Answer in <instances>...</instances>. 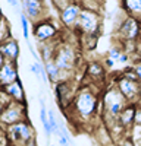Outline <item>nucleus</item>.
I'll return each instance as SVG.
<instances>
[{"label":"nucleus","instance_id":"nucleus-3","mask_svg":"<svg viewBox=\"0 0 141 146\" xmlns=\"http://www.w3.org/2000/svg\"><path fill=\"white\" fill-rule=\"evenodd\" d=\"M101 28V15L96 13V12H90L82 9L77 29L81 32V35H96L100 32Z\"/></svg>","mask_w":141,"mask_h":146},{"label":"nucleus","instance_id":"nucleus-5","mask_svg":"<svg viewBox=\"0 0 141 146\" xmlns=\"http://www.w3.org/2000/svg\"><path fill=\"white\" fill-rule=\"evenodd\" d=\"M7 136L13 143L25 146L30 140L34 139V129L27 120H23L7 127Z\"/></svg>","mask_w":141,"mask_h":146},{"label":"nucleus","instance_id":"nucleus-22","mask_svg":"<svg viewBox=\"0 0 141 146\" xmlns=\"http://www.w3.org/2000/svg\"><path fill=\"white\" fill-rule=\"evenodd\" d=\"M122 48L121 47H117V45H113L110 50H109V57L107 58H110V60H113V62L116 63V66H117V60H119V57L122 56Z\"/></svg>","mask_w":141,"mask_h":146},{"label":"nucleus","instance_id":"nucleus-20","mask_svg":"<svg viewBox=\"0 0 141 146\" xmlns=\"http://www.w3.org/2000/svg\"><path fill=\"white\" fill-rule=\"evenodd\" d=\"M19 19H21V27L23 31V40L27 42H30V23H28V18L25 15V12H19Z\"/></svg>","mask_w":141,"mask_h":146},{"label":"nucleus","instance_id":"nucleus-11","mask_svg":"<svg viewBox=\"0 0 141 146\" xmlns=\"http://www.w3.org/2000/svg\"><path fill=\"white\" fill-rule=\"evenodd\" d=\"M54 91H56V98H57V101H59V104H60L62 108H66L68 105H72L77 92L72 89V83H70V80L56 83L54 85Z\"/></svg>","mask_w":141,"mask_h":146},{"label":"nucleus","instance_id":"nucleus-27","mask_svg":"<svg viewBox=\"0 0 141 146\" xmlns=\"http://www.w3.org/2000/svg\"><path fill=\"white\" fill-rule=\"evenodd\" d=\"M122 146H135V143L131 140V139H126L125 142H124V145Z\"/></svg>","mask_w":141,"mask_h":146},{"label":"nucleus","instance_id":"nucleus-16","mask_svg":"<svg viewBox=\"0 0 141 146\" xmlns=\"http://www.w3.org/2000/svg\"><path fill=\"white\" fill-rule=\"evenodd\" d=\"M3 91L10 96V100H12V101L22 102L23 98H25V95H23V89H22V85H21L19 80H16V82H13V83L7 85V86H5Z\"/></svg>","mask_w":141,"mask_h":146},{"label":"nucleus","instance_id":"nucleus-29","mask_svg":"<svg viewBox=\"0 0 141 146\" xmlns=\"http://www.w3.org/2000/svg\"><path fill=\"white\" fill-rule=\"evenodd\" d=\"M25 146H37V142H35V139H32V140H30Z\"/></svg>","mask_w":141,"mask_h":146},{"label":"nucleus","instance_id":"nucleus-30","mask_svg":"<svg viewBox=\"0 0 141 146\" xmlns=\"http://www.w3.org/2000/svg\"><path fill=\"white\" fill-rule=\"evenodd\" d=\"M5 19V16H3V13H2V7H0V22H2Z\"/></svg>","mask_w":141,"mask_h":146},{"label":"nucleus","instance_id":"nucleus-12","mask_svg":"<svg viewBox=\"0 0 141 146\" xmlns=\"http://www.w3.org/2000/svg\"><path fill=\"white\" fill-rule=\"evenodd\" d=\"M19 80L18 79V67H16V62H10L6 60L3 67L0 69V86L5 88L7 85L13 83Z\"/></svg>","mask_w":141,"mask_h":146},{"label":"nucleus","instance_id":"nucleus-4","mask_svg":"<svg viewBox=\"0 0 141 146\" xmlns=\"http://www.w3.org/2000/svg\"><path fill=\"white\" fill-rule=\"evenodd\" d=\"M54 64L59 67L62 73H68L72 72V69L75 67L77 63V54L72 45H59L56 47V53L53 57Z\"/></svg>","mask_w":141,"mask_h":146},{"label":"nucleus","instance_id":"nucleus-34","mask_svg":"<svg viewBox=\"0 0 141 146\" xmlns=\"http://www.w3.org/2000/svg\"><path fill=\"white\" fill-rule=\"evenodd\" d=\"M50 146H53V145H50Z\"/></svg>","mask_w":141,"mask_h":146},{"label":"nucleus","instance_id":"nucleus-18","mask_svg":"<svg viewBox=\"0 0 141 146\" xmlns=\"http://www.w3.org/2000/svg\"><path fill=\"white\" fill-rule=\"evenodd\" d=\"M87 75L91 78V79H100L104 76V67L99 63V62H91L88 66H87Z\"/></svg>","mask_w":141,"mask_h":146},{"label":"nucleus","instance_id":"nucleus-32","mask_svg":"<svg viewBox=\"0 0 141 146\" xmlns=\"http://www.w3.org/2000/svg\"><path fill=\"white\" fill-rule=\"evenodd\" d=\"M138 105H140V107H141V100H140V102H138Z\"/></svg>","mask_w":141,"mask_h":146},{"label":"nucleus","instance_id":"nucleus-14","mask_svg":"<svg viewBox=\"0 0 141 146\" xmlns=\"http://www.w3.org/2000/svg\"><path fill=\"white\" fill-rule=\"evenodd\" d=\"M135 113H137V105L134 104H128L124 111L121 113L119 118H117V121H119V124L122 127H132L135 124Z\"/></svg>","mask_w":141,"mask_h":146},{"label":"nucleus","instance_id":"nucleus-10","mask_svg":"<svg viewBox=\"0 0 141 146\" xmlns=\"http://www.w3.org/2000/svg\"><path fill=\"white\" fill-rule=\"evenodd\" d=\"M117 32H119V36L124 41H135L141 35L140 21L132 16H126L117 28Z\"/></svg>","mask_w":141,"mask_h":146},{"label":"nucleus","instance_id":"nucleus-2","mask_svg":"<svg viewBox=\"0 0 141 146\" xmlns=\"http://www.w3.org/2000/svg\"><path fill=\"white\" fill-rule=\"evenodd\" d=\"M128 105V101L122 96V94L117 91L116 86L109 88L103 95V110H104V118L107 117V124H113L117 121L124 108Z\"/></svg>","mask_w":141,"mask_h":146},{"label":"nucleus","instance_id":"nucleus-26","mask_svg":"<svg viewBox=\"0 0 141 146\" xmlns=\"http://www.w3.org/2000/svg\"><path fill=\"white\" fill-rule=\"evenodd\" d=\"M7 5L12 6V7H19V6H21V3L16 2V0H7Z\"/></svg>","mask_w":141,"mask_h":146},{"label":"nucleus","instance_id":"nucleus-8","mask_svg":"<svg viewBox=\"0 0 141 146\" xmlns=\"http://www.w3.org/2000/svg\"><path fill=\"white\" fill-rule=\"evenodd\" d=\"M56 35H57V27L50 19H44L34 25V36L41 44L53 41L56 38Z\"/></svg>","mask_w":141,"mask_h":146},{"label":"nucleus","instance_id":"nucleus-9","mask_svg":"<svg viewBox=\"0 0 141 146\" xmlns=\"http://www.w3.org/2000/svg\"><path fill=\"white\" fill-rule=\"evenodd\" d=\"M81 12H82V7H81V3L79 2H70L60 12L59 19H60V22L63 23L65 28H68V29H77Z\"/></svg>","mask_w":141,"mask_h":146},{"label":"nucleus","instance_id":"nucleus-6","mask_svg":"<svg viewBox=\"0 0 141 146\" xmlns=\"http://www.w3.org/2000/svg\"><path fill=\"white\" fill-rule=\"evenodd\" d=\"M23 120H25V105L16 101H10L5 107L3 113L0 114V124L7 126V127Z\"/></svg>","mask_w":141,"mask_h":146},{"label":"nucleus","instance_id":"nucleus-25","mask_svg":"<svg viewBox=\"0 0 141 146\" xmlns=\"http://www.w3.org/2000/svg\"><path fill=\"white\" fill-rule=\"evenodd\" d=\"M135 126L141 127V107L137 105V113H135Z\"/></svg>","mask_w":141,"mask_h":146},{"label":"nucleus","instance_id":"nucleus-19","mask_svg":"<svg viewBox=\"0 0 141 146\" xmlns=\"http://www.w3.org/2000/svg\"><path fill=\"white\" fill-rule=\"evenodd\" d=\"M81 7L84 10H90V12H96V13L101 15V10H103V3L100 2H79Z\"/></svg>","mask_w":141,"mask_h":146},{"label":"nucleus","instance_id":"nucleus-33","mask_svg":"<svg viewBox=\"0 0 141 146\" xmlns=\"http://www.w3.org/2000/svg\"><path fill=\"white\" fill-rule=\"evenodd\" d=\"M138 21H140V25H141V18H140V19H138Z\"/></svg>","mask_w":141,"mask_h":146},{"label":"nucleus","instance_id":"nucleus-23","mask_svg":"<svg viewBox=\"0 0 141 146\" xmlns=\"http://www.w3.org/2000/svg\"><path fill=\"white\" fill-rule=\"evenodd\" d=\"M121 76H124V78H126V79H129V80H134V82H140L138 78H137V75H135V72H134V67H131V69H125Z\"/></svg>","mask_w":141,"mask_h":146},{"label":"nucleus","instance_id":"nucleus-31","mask_svg":"<svg viewBox=\"0 0 141 146\" xmlns=\"http://www.w3.org/2000/svg\"><path fill=\"white\" fill-rule=\"evenodd\" d=\"M140 96H141V82H140Z\"/></svg>","mask_w":141,"mask_h":146},{"label":"nucleus","instance_id":"nucleus-28","mask_svg":"<svg viewBox=\"0 0 141 146\" xmlns=\"http://www.w3.org/2000/svg\"><path fill=\"white\" fill-rule=\"evenodd\" d=\"M5 62H6V58H5V56L2 54V51H0V69L3 67V64H5Z\"/></svg>","mask_w":141,"mask_h":146},{"label":"nucleus","instance_id":"nucleus-13","mask_svg":"<svg viewBox=\"0 0 141 146\" xmlns=\"http://www.w3.org/2000/svg\"><path fill=\"white\" fill-rule=\"evenodd\" d=\"M0 51H2V54L5 56L6 60L16 62L18 57H19V45L13 38H9L3 44H0Z\"/></svg>","mask_w":141,"mask_h":146},{"label":"nucleus","instance_id":"nucleus-21","mask_svg":"<svg viewBox=\"0 0 141 146\" xmlns=\"http://www.w3.org/2000/svg\"><path fill=\"white\" fill-rule=\"evenodd\" d=\"M9 38H10V28H9V23H7V21L5 18L2 22H0V44H3Z\"/></svg>","mask_w":141,"mask_h":146},{"label":"nucleus","instance_id":"nucleus-1","mask_svg":"<svg viewBox=\"0 0 141 146\" xmlns=\"http://www.w3.org/2000/svg\"><path fill=\"white\" fill-rule=\"evenodd\" d=\"M72 111L79 118L88 121L93 117H96V113L99 110V98L97 94L90 86H82L77 91V95L72 102Z\"/></svg>","mask_w":141,"mask_h":146},{"label":"nucleus","instance_id":"nucleus-24","mask_svg":"<svg viewBox=\"0 0 141 146\" xmlns=\"http://www.w3.org/2000/svg\"><path fill=\"white\" fill-rule=\"evenodd\" d=\"M134 72H135V75H137L138 80L141 82V60H140V62H137V63L134 64Z\"/></svg>","mask_w":141,"mask_h":146},{"label":"nucleus","instance_id":"nucleus-17","mask_svg":"<svg viewBox=\"0 0 141 146\" xmlns=\"http://www.w3.org/2000/svg\"><path fill=\"white\" fill-rule=\"evenodd\" d=\"M44 67H46V72H47V78H49V80L52 83H59L62 82V72L59 70V67L54 64L53 60H50V62L44 63Z\"/></svg>","mask_w":141,"mask_h":146},{"label":"nucleus","instance_id":"nucleus-15","mask_svg":"<svg viewBox=\"0 0 141 146\" xmlns=\"http://www.w3.org/2000/svg\"><path fill=\"white\" fill-rule=\"evenodd\" d=\"M121 7L128 16H132L135 19L141 18V0H125L121 3Z\"/></svg>","mask_w":141,"mask_h":146},{"label":"nucleus","instance_id":"nucleus-7","mask_svg":"<svg viewBox=\"0 0 141 146\" xmlns=\"http://www.w3.org/2000/svg\"><path fill=\"white\" fill-rule=\"evenodd\" d=\"M115 86L122 94L124 98L128 101V104L138 105V102L141 100V96H140V82H134V80H129L124 76H119Z\"/></svg>","mask_w":141,"mask_h":146}]
</instances>
